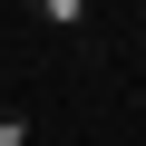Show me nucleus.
I'll list each match as a JSON object with an SVG mask.
<instances>
[{
	"instance_id": "1",
	"label": "nucleus",
	"mask_w": 146,
	"mask_h": 146,
	"mask_svg": "<svg viewBox=\"0 0 146 146\" xmlns=\"http://www.w3.org/2000/svg\"><path fill=\"white\" fill-rule=\"evenodd\" d=\"M0 146H39V127H29L20 107H0Z\"/></svg>"
}]
</instances>
